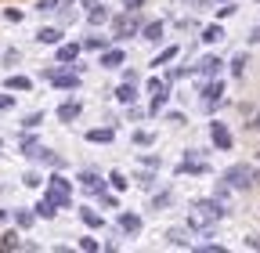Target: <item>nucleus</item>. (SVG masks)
I'll list each match as a JSON object with an SVG mask.
<instances>
[{"mask_svg":"<svg viewBox=\"0 0 260 253\" xmlns=\"http://www.w3.org/2000/svg\"><path fill=\"white\" fill-rule=\"evenodd\" d=\"M232 73H235V76L246 73V54H235V58H232Z\"/></svg>","mask_w":260,"mask_h":253,"instance_id":"obj_21","label":"nucleus"},{"mask_svg":"<svg viewBox=\"0 0 260 253\" xmlns=\"http://www.w3.org/2000/svg\"><path fill=\"white\" fill-rule=\"evenodd\" d=\"M76 54H80V47L69 44V47H61V51H58V61H76Z\"/></svg>","mask_w":260,"mask_h":253,"instance_id":"obj_17","label":"nucleus"},{"mask_svg":"<svg viewBox=\"0 0 260 253\" xmlns=\"http://www.w3.org/2000/svg\"><path fill=\"white\" fill-rule=\"evenodd\" d=\"M37 40H40V44H58V40H61V29H51V25H47V29H40V33H37Z\"/></svg>","mask_w":260,"mask_h":253,"instance_id":"obj_10","label":"nucleus"},{"mask_svg":"<svg viewBox=\"0 0 260 253\" xmlns=\"http://www.w3.org/2000/svg\"><path fill=\"white\" fill-rule=\"evenodd\" d=\"M141 4H145V0H123V8H126V11H138Z\"/></svg>","mask_w":260,"mask_h":253,"instance_id":"obj_31","label":"nucleus"},{"mask_svg":"<svg viewBox=\"0 0 260 253\" xmlns=\"http://www.w3.org/2000/svg\"><path fill=\"white\" fill-rule=\"evenodd\" d=\"M170 58H177V47H167V51H162V54H159V58L152 61V66H167Z\"/></svg>","mask_w":260,"mask_h":253,"instance_id":"obj_22","label":"nucleus"},{"mask_svg":"<svg viewBox=\"0 0 260 253\" xmlns=\"http://www.w3.org/2000/svg\"><path fill=\"white\" fill-rule=\"evenodd\" d=\"M213 145L217 148H232V134H228L220 123H213Z\"/></svg>","mask_w":260,"mask_h":253,"instance_id":"obj_6","label":"nucleus"},{"mask_svg":"<svg viewBox=\"0 0 260 253\" xmlns=\"http://www.w3.org/2000/svg\"><path fill=\"white\" fill-rule=\"evenodd\" d=\"M134 141H138V145H148V141H152V134H148V131H138V134H134Z\"/></svg>","mask_w":260,"mask_h":253,"instance_id":"obj_28","label":"nucleus"},{"mask_svg":"<svg viewBox=\"0 0 260 253\" xmlns=\"http://www.w3.org/2000/svg\"><path fill=\"white\" fill-rule=\"evenodd\" d=\"M199 69H203V73H206V76H213V73H217V69H220V58H213V54H206V58H203V61H199Z\"/></svg>","mask_w":260,"mask_h":253,"instance_id":"obj_12","label":"nucleus"},{"mask_svg":"<svg viewBox=\"0 0 260 253\" xmlns=\"http://www.w3.org/2000/svg\"><path fill=\"white\" fill-rule=\"evenodd\" d=\"M29 87H32L29 76H11V80H8V90H29Z\"/></svg>","mask_w":260,"mask_h":253,"instance_id":"obj_14","label":"nucleus"},{"mask_svg":"<svg viewBox=\"0 0 260 253\" xmlns=\"http://www.w3.org/2000/svg\"><path fill=\"white\" fill-rule=\"evenodd\" d=\"M167 242H174V246H188V232H184V228H170V232H167Z\"/></svg>","mask_w":260,"mask_h":253,"instance_id":"obj_11","label":"nucleus"},{"mask_svg":"<svg viewBox=\"0 0 260 253\" xmlns=\"http://www.w3.org/2000/svg\"><path fill=\"white\" fill-rule=\"evenodd\" d=\"M83 220H87V225H90V228H98V225H102V217H98L94 210H83Z\"/></svg>","mask_w":260,"mask_h":253,"instance_id":"obj_24","label":"nucleus"},{"mask_svg":"<svg viewBox=\"0 0 260 253\" xmlns=\"http://www.w3.org/2000/svg\"><path fill=\"white\" fill-rule=\"evenodd\" d=\"M40 119H44V112H29V116L22 119V126H25V131H32V126H40Z\"/></svg>","mask_w":260,"mask_h":253,"instance_id":"obj_19","label":"nucleus"},{"mask_svg":"<svg viewBox=\"0 0 260 253\" xmlns=\"http://www.w3.org/2000/svg\"><path fill=\"white\" fill-rule=\"evenodd\" d=\"M119 228L123 232H141V220L134 213H119Z\"/></svg>","mask_w":260,"mask_h":253,"instance_id":"obj_9","label":"nucleus"},{"mask_svg":"<svg viewBox=\"0 0 260 253\" xmlns=\"http://www.w3.org/2000/svg\"><path fill=\"white\" fill-rule=\"evenodd\" d=\"M249 44H260V29H253V33H249Z\"/></svg>","mask_w":260,"mask_h":253,"instance_id":"obj_34","label":"nucleus"},{"mask_svg":"<svg viewBox=\"0 0 260 253\" xmlns=\"http://www.w3.org/2000/svg\"><path fill=\"white\" fill-rule=\"evenodd\" d=\"M15 105V98H11V94H0V112H8Z\"/></svg>","mask_w":260,"mask_h":253,"instance_id":"obj_26","label":"nucleus"},{"mask_svg":"<svg viewBox=\"0 0 260 253\" xmlns=\"http://www.w3.org/2000/svg\"><path fill=\"white\" fill-rule=\"evenodd\" d=\"M203 40H206V44H217V40H224V29H220V25H210L206 33H203Z\"/></svg>","mask_w":260,"mask_h":253,"instance_id":"obj_16","label":"nucleus"},{"mask_svg":"<svg viewBox=\"0 0 260 253\" xmlns=\"http://www.w3.org/2000/svg\"><path fill=\"white\" fill-rule=\"evenodd\" d=\"M0 246H4V249H18L22 242H18V235H15V232H8V235H4V242H0Z\"/></svg>","mask_w":260,"mask_h":253,"instance_id":"obj_23","label":"nucleus"},{"mask_svg":"<svg viewBox=\"0 0 260 253\" xmlns=\"http://www.w3.org/2000/svg\"><path fill=\"white\" fill-rule=\"evenodd\" d=\"M80 184L90 188V192H102V177H98L94 170H83V174H80Z\"/></svg>","mask_w":260,"mask_h":253,"instance_id":"obj_5","label":"nucleus"},{"mask_svg":"<svg viewBox=\"0 0 260 253\" xmlns=\"http://www.w3.org/2000/svg\"><path fill=\"white\" fill-rule=\"evenodd\" d=\"M102 66H105V69H119V66H123V51H119V47L105 51V54H102Z\"/></svg>","mask_w":260,"mask_h":253,"instance_id":"obj_4","label":"nucleus"},{"mask_svg":"<svg viewBox=\"0 0 260 253\" xmlns=\"http://www.w3.org/2000/svg\"><path fill=\"white\" fill-rule=\"evenodd\" d=\"M224 181H228V188H249L253 184V170L249 167H232L224 174Z\"/></svg>","mask_w":260,"mask_h":253,"instance_id":"obj_2","label":"nucleus"},{"mask_svg":"<svg viewBox=\"0 0 260 253\" xmlns=\"http://www.w3.org/2000/svg\"><path fill=\"white\" fill-rule=\"evenodd\" d=\"M8 22H22V11L18 8H8Z\"/></svg>","mask_w":260,"mask_h":253,"instance_id":"obj_32","label":"nucleus"},{"mask_svg":"<svg viewBox=\"0 0 260 253\" xmlns=\"http://www.w3.org/2000/svg\"><path fill=\"white\" fill-rule=\"evenodd\" d=\"M87 47H94V51H102V47H105V40H102V37H90V40H87Z\"/></svg>","mask_w":260,"mask_h":253,"instance_id":"obj_29","label":"nucleus"},{"mask_svg":"<svg viewBox=\"0 0 260 253\" xmlns=\"http://www.w3.org/2000/svg\"><path fill=\"white\" fill-rule=\"evenodd\" d=\"M109 181H112V188H119V192H123V188H126V177H123V174H112Z\"/></svg>","mask_w":260,"mask_h":253,"instance_id":"obj_27","label":"nucleus"},{"mask_svg":"<svg viewBox=\"0 0 260 253\" xmlns=\"http://www.w3.org/2000/svg\"><path fill=\"white\" fill-rule=\"evenodd\" d=\"M220 213H224V210H220V203H195V206H191V225H195V228L213 225Z\"/></svg>","mask_w":260,"mask_h":253,"instance_id":"obj_1","label":"nucleus"},{"mask_svg":"<svg viewBox=\"0 0 260 253\" xmlns=\"http://www.w3.org/2000/svg\"><path fill=\"white\" fill-rule=\"evenodd\" d=\"M15 220H18V225H22V228H29V225H32V213H18Z\"/></svg>","mask_w":260,"mask_h":253,"instance_id":"obj_30","label":"nucleus"},{"mask_svg":"<svg viewBox=\"0 0 260 253\" xmlns=\"http://www.w3.org/2000/svg\"><path fill=\"white\" fill-rule=\"evenodd\" d=\"M105 18H109V11H105L102 4H90V22H94V25H102Z\"/></svg>","mask_w":260,"mask_h":253,"instance_id":"obj_15","label":"nucleus"},{"mask_svg":"<svg viewBox=\"0 0 260 253\" xmlns=\"http://www.w3.org/2000/svg\"><path fill=\"white\" fill-rule=\"evenodd\" d=\"M141 37H145L148 44H159V40H162V22H148Z\"/></svg>","mask_w":260,"mask_h":253,"instance_id":"obj_7","label":"nucleus"},{"mask_svg":"<svg viewBox=\"0 0 260 253\" xmlns=\"http://www.w3.org/2000/svg\"><path fill=\"white\" fill-rule=\"evenodd\" d=\"M54 206H58V203H54V199L47 196V199H44V203L37 206V213H40V217H54Z\"/></svg>","mask_w":260,"mask_h":253,"instance_id":"obj_18","label":"nucleus"},{"mask_svg":"<svg viewBox=\"0 0 260 253\" xmlns=\"http://www.w3.org/2000/svg\"><path fill=\"white\" fill-rule=\"evenodd\" d=\"M116 98H119V102H126V105H134V102H138V90H134V83H123V87L116 90Z\"/></svg>","mask_w":260,"mask_h":253,"instance_id":"obj_8","label":"nucleus"},{"mask_svg":"<svg viewBox=\"0 0 260 253\" xmlns=\"http://www.w3.org/2000/svg\"><path fill=\"white\" fill-rule=\"evenodd\" d=\"M87 138L90 141H112V126H109V131H105V126H102V131H90Z\"/></svg>","mask_w":260,"mask_h":253,"instance_id":"obj_20","label":"nucleus"},{"mask_svg":"<svg viewBox=\"0 0 260 253\" xmlns=\"http://www.w3.org/2000/svg\"><path fill=\"white\" fill-rule=\"evenodd\" d=\"M61 4V0H40V4H37V11H54Z\"/></svg>","mask_w":260,"mask_h":253,"instance_id":"obj_25","label":"nucleus"},{"mask_svg":"<svg viewBox=\"0 0 260 253\" xmlns=\"http://www.w3.org/2000/svg\"><path fill=\"white\" fill-rule=\"evenodd\" d=\"M58 116H61V119H76V116H80V102H65V105L58 109Z\"/></svg>","mask_w":260,"mask_h":253,"instance_id":"obj_13","label":"nucleus"},{"mask_svg":"<svg viewBox=\"0 0 260 253\" xmlns=\"http://www.w3.org/2000/svg\"><path fill=\"white\" fill-rule=\"evenodd\" d=\"M134 33H138V18H134V15H123V18H116V37H119V40H130Z\"/></svg>","mask_w":260,"mask_h":253,"instance_id":"obj_3","label":"nucleus"},{"mask_svg":"<svg viewBox=\"0 0 260 253\" xmlns=\"http://www.w3.org/2000/svg\"><path fill=\"white\" fill-rule=\"evenodd\" d=\"M138 181H141V188H152V184H155V177H152V174H141Z\"/></svg>","mask_w":260,"mask_h":253,"instance_id":"obj_33","label":"nucleus"}]
</instances>
